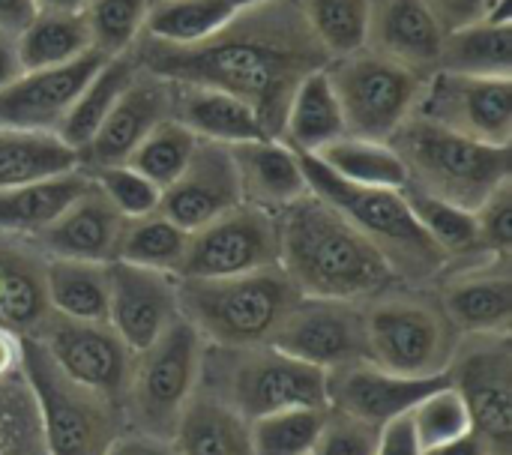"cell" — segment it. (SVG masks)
<instances>
[{"label":"cell","instance_id":"6da1fadb","mask_svg":"<svg viewBox=\"0 0 512 455\" xmlns=\"http://www.w3.org/2000/svg\"><path fill=\"white\" fill-rule=\"evenodd\" d=\"M138 60L162 81L240 96L255 108L270 138L282 135V120L300 78L330 63L294 0H270L240 12L228 27L195 45L147 39Z\"/></svg>","mask_w":512,"mask_h":455},{"label":"cell","instance_id":"7a4b0ae2","mask_svg":"<svg viewBox=\"0 0 512 455\" xmlns=\"http://www.w3.org/2000/svg\"><path fill=\"white\" fill-rule=\"evenodd\" d=\"M273 216L279 267L300 297L360 303L396 282L384 252L318 195L306 192Z\"/></svg>","mask_w":512,"mask_h":455},{"label":"cell","instance_id":"3957f363","mask_svg":"<svg viewBox=\"0 0 512 455\" xmlns=\"http://www.w3.org/2000/svg\"><path fill=\"white\" fill-rule=\"evenodd\" d=\"M177 297L180 315L207 345L255 348L270 345L300 291L282 267H267L228 279H180Z\"/></svg>","mask_w":512,"mask_h":455},{"label":"cell","instance_id":"277c9868","mask_svg":"<svg viewBox=\"0 0 512 455\" xmlns=\"http://www.w3.org/2000/svg\"><path fill=\"white\" fill-rule=\"evenodd\" d=\"M417 177L420 189L477 210L498 186L510 183V147L486 144L411 114L387 141Z\"/></svg>","mask_w":512,"mask_h":455},{"label":"cell","instance_id":"5b68a950","mask_svg":"<svg viewBox=\"0 0 512 455\" xmlns=\"http://www.w3.org/2000/svg\"><path fill=\"white\" fill-rule=\"evenodd\" d=\"M201 387L219 393L237 414L258 420L276 411H327V372L282 354L273 345L204 348Z\"/></svg>","mask_w":512,"mask_h":455},{"label":"cell","instance_id":"8992f818","mask_svg":"<svg viewBox=\"0 0 512 455\" xmlns=\"http://www.w3.org/2000/svg\"><path fill=\"white\" fill-rule=\"evenodd\" d=\"M309 192L339 210L360 234H366L396 273H432L444 264V255L417 225L405 189L360 186L333 174L315 153H300Z\"/></svg>","mask_w":512,"mask_h":455},{"label":"cell","instance_id":"52a82bcc","mask_svg":"<svg viewBox=\"0 0 512 455\" xmlns=\"http://www.w3.org/2000/svg\"><path fill=\"white\" fill-rule=\"evenodd\" d=\"M18 372L36 411L45 455H102L117 435V402L72 381L33 336H21Z\"/></svg>","mask_w":512,"mask_h":455},{"label":"cell","instance_id":"ba28073f","mask_svg":"<svg viewBox=\"0 0 512 455\" xmlns=\"http://www.w3.org/2000/svg\"><path fill=\"white\" fill-rule=\"evenodd\" d=\"M204 348L201 333L180 315L153 345L135 351L120 399L135 432L174 438L177 420L201 384Z\"/></svg>","mask_w":512,"mask_h":455},{"label":"cell","instance_id":"9c48e42d","mask_svg":"<svg viewBox=\"0 0 512 455\" xmlns=\"http://www.w3.org/2000/svg\"><path fill=\"white\" fill-rule=\"evenodd\" d=\"M327 72L339 96L348 135L369 141H390L393 132L414 114L423 90L417 69L378 51L339 57Z\"/></svg>","mask_w":512,"mask_h":455},{"label":"cell","instance_id":"30bf717a","mask_svg":"<svg viewBox=\"0 0 512 455\" xmlns=\"http://www.w3.org/2000/svg\"><path fill=\"white\" fill-rule=\"evenodd\" d=\"M363 333L366 360L405 378L444 375L459 342L453 339L456 330L438 309L402 297L375 300L363 309Z\"/></svg>","mask_w":512,"mask_h":455},{"label":"cell","instance_id":"8fae6325","mask_svg":"<svg viewBox=\"0 0 512 455\" xmlns=\"http://www.w3.org/2000/svg\"><path fill=\"white\" fill-rule=\"evenodd\" d=\"M279 267L276 216L237 204L189 234L177 279H228Z\"/></svg>","mask_w":512,"mask_h":455},{"label":"cell","instance_id":"7c38bea8","mask_svg":"<svg viewBox=\"0 0 512 455\" xmlns=\"http://www.w3.org/2000/svg\"><path fill=\"white\" fill-rule=\"evenodd\" d=\"M450 387L462 396L471 429L512 455V348L504 336H465L447 366Z\"/></svg>","mask_w":512,"mask_h":455},{"label":"cell","instance_id":"4fadbf2b","mask_svg":"<svg viewBox=\"0 0 512 455\" xmlns=\"http://www.w3.org/2000/svg\"><path fill=\"white\" fill-rule=\"evenodd\" d=\"M30 336L72 381L120 405L135 351L108 327V321H72L48 312V318Z\"/></svg>","mask_w":512,"mask_h":455},{"label":"cell","instance_id":"5bb4252c","mask_svg":"<svg viewBox=\"0 0 512 455\" xmlns=\"http://www.w3.org/2000/svg\"><path fill=\"white\" fill-rule=\"evenodd\" d=\"M414 114L456 129L468 138L510 147L512 141V78L510 75H459L438 72L420 90Z\"/></svg>","mask_w":512,"mask_h":455},{"label":"cell","instance_id":"9a60e30c","mask_svg":"<svg viewBox=\"0 0 512 455\" xmlns=\"http://www.w3.org/2000/svg\"><path fill=\"white\" fill-rule=\"evenodd\" d=\"M282 354L321 372H336L366 360L363 309L345 300L300 297L270 339Z\"/></svg>","mask_w":512,"mask_h":455},{"label":"cell","instance_id":"2e32d148","mask_svg":"<svg viewBox=\"0 0 512 455\" xmlns=\"http://www.w3.org/2000/svg\"><path fill=\"white\" fill-rule=\"evenodd\" d=\"M180 279L162 270L111 261L108 264V327L132 348L144 351L180 318Z\"/></svg>","mask_w":512,"mask_h":455},{"label":"cell","instance_id":"e0dca14e","mask_svg":"<svg viewBox=\"0 0 512 455\" xmlns=\"http://www.w3.org/2000/svg\"><path fill=\"white\" fill-rule=\"evenodd\" d=\"M237 204H243V192L228 144L198 141L186 171L162 189L159 213L192 234Z\"/></svg>","mask_w":512,"mask_h":455},{"label":"cell","instance_id":"ac0fdd59","mask_svg":"<svg viewBox=\"0 0 512 455\" xmlns=\"http://www.w3.org/2000/svg\"><path fill=\"white\" fill-rule=\"evenodd\" d=\"M102 63L105 57L90 48L87 54L60 66L24 69L0 90V126L57 132L69 105Z\"/></svg>","mask_w":512,"mask_h":455},{"label":"cell","instance_id":"d6986e66","mask_svg":"<svg viewBox=\"0 0 512 455\" xmlns=\"http://www.w3.org/2000/svg\"><path fill=\"white\" fill-rule=\"evenodd\" d=\"M441 384H447V372L435 378H405L363 360L327 375V402L333 411L384 429L387 423L405 417L426 393L438 390Z\"/></svg>","mask_w":512,"mask_h":455},{"label":"cell","instance_id":"ffe728a7","mask_svg":"<svg viewBox=\"0 0 512 455\" xmlns=\"http://www.w3.org/2000/svg\"><path fill=\"white\" fill-rule=\"evenodd\" d=\"M171 114H174V87L156 75H150L147 81L135 78L120 93V99L114 102L96 135L81 150L84 168L123 165L135 153V147Z\"/></svg>","mask_w":512,"mask_h":455},{"label":"cell","instance_id":"44dd1931","mask_svg":"<svg viewBox=\"0 0 512 455\" xmlns=\"http://www.w3.org/2000/svg\"><path fill=\"white\" fill-rule=\"evenodd\" d=\"M120 231L123 216L90 180L87 189L39 234V243L51 258L111 264L117 258Z\"/></svg>","mask_w":512,"mask_h":455},{"label":"cell","instance_id":"7402d4cb","mask_svg":"<svg viewBox=\"0 0 512 455\" xmlns=\"http://www.w3.org/2000/svg\"><path fill=\"white\" fill-rule=\"evenodd\" d=\"M228 150L240 177L243 204L276 213L309 192L306 174L300 168V153L282 138L240 141L228 144Z\"/></svg>","mask_w":512,"mask_h":455},{"label":"cell","instance_id":"603a6c76","mask_svg":"<svg viewBox=\"0 0 512 455\" xmlns=\"http://www.w3.org/2000/svg\"><path fill=\"white\" fill-rule=\"evenodd\" d=\"M510 258H495L489 270L462 273L444 288V318L462 336H504L512 321Z\"/></svg>","mask_w":512,"mask_h":455},{"label":"cell","instance_id":"cb8c5ba5","mask_svg":"<svg viewBox=\"0 0 512 455\" xmlns=\"http://www.w3.org/2000/svg\"><path fill=\"white\" fill-rule=\"evenodd\" d=\"M369 39L378 54L411 69L438 66L444 27L423 0H372Z\"/></svg>","mask_w":512,"mask_h":455},{"label":"cell","instance_id":"d4e9b609","mask_svg":"<svg viewBox=\"0 0 512 455\" xmlns=\"http://www.w3.org/2000/svg\"><path fill=\"white\" fill-rule=\"evenodd\" d=\"M171 84V81H168ZM174 120L189 126L201 141L240 144L255 138H270L261 117L249 102L234 93L201 87V84H174Z\"/></svg>","mask_w":512,"mask_h":455},{"label":"cell","instance_id":"484cf974","mask_svg":"<svg viewBox=\"0 0 512 455\" xmlns=\"http://www.w3.org/2000/svg\"><path fill=\"white\" fill-rule=\"evenodd\" d=\"M438 66L459 75H512V27L507 0H489V12L447 30Z\"/></svg>","mask_w":512,"mask_h":455},{"label":"cell","instance_id":"4316f807","mask_svg":"<svg viewBox=\"0 0 512 455\" xmlns=\"http://www.w3.org/2000/svg\"><path fill=\"white\" fill-rule=\"evenodd\" d=\"M171 441L180 455H252L249 420L201 384L186 402Z\"/></svg>","mask_w":512,"mask_h":455},{"label":"cell","instance_id":"83f0119b","mask_svg":"<svg viewBox=\"0 0 512 455\" xmlns=\"http://www.w3.org/2000/svg\"><path fill=\"white\" fill-rule=\"evenodd\" d=\"M345 135H348L345 114H342L327 66L300 78V84L291 93L279 138L297 153H318Z\"/></svg>","mask_w":512,"mask_h":455},{"label":"cell","instance_id":"f1b7e54d","mask_svg":"<svg viewBox=\"0 0 512 455\" xmlns=\"http://www.w3.org/2000/svg\"><path fill=\"white\" fill-rule=\"evenodd\" d=\"M90 177L75 168L57 177L0 189V234L39 237L84 189Z\"/></svg>","mask_w":512,"mask_h":455},{"label":"cell","instance_id":"f546056e","mask_svg":"<svg viewBox=\"0 0 512 455\" xmlns=\"http://www.w3.org/2000/svg\"><path fill=\"white\" fill-rule=\"evenodd\" d=\"M81 168V156L57 132L0 126V189Z\"/></svg>","mask_w":512,"mask_h":455},{"label":"cell","instance_id":"4dcf8cb0","mask_svg":"<svg viewBox=\"0 0 512 455\" xmlns=\"http://www.w3.org/2000/svg\"><path fill=\"white\" fill-rule=\"evenodd\" d=\"M135 60L126 54L117 57H105V63L90 75V81L81 87V93L75 96V102L69 105L66 117L57 126V135L78 150L87 147V141L96 135V129L102 126V120L108 117V111L114 108V102L120 99V93L135 81Z\"/></svg>","mask_w":512,"mask_h":455},{"label":"cell","instance_id":"1f68e13d","mask_svg":"<svg viewBox=\"0 0 512 455\" xmlns=\"http://www.w3.org/2000/svg\"><path fill=\"white\" fill-rule=\"evenodd\" d=\"M42 273L51 312L72 321H108V264L51 258Z\"/></svg>","mask_w":512,"mask_h":455},{"label":"cell","instance_id":"d6a6232c","mask_svg":"<svg viewBox=\"0 0 512 455\" xmlns=\"http://www.w3.org/2000/svg\"><path fill=\"white\" fill-rule=\"evenodd\" d=\"M21 69H45L69 63L90 51V30L81 12L36 9V15L15 36Z\"/></svg>","mask_w":512,"mask_h":455},{"label":"cell","instance_id":"836d02e7","mask_svg":"<svg viewBox=\"0 0 512 455\" xmlns=\"http://www.w3.org/2000/svg\"><path fill=\"white\" fill-rule=\"evenodd\" d=\"M315 156L348 183L384 186V189H408L411 186V174H408L402 156L387 141L345 135V138L327 144L324 150H318Z\"/></svg>","mask_w":512,"mask_h":455},{"label":"cell","instance_id":"e575fe53","mask_svg":"<svg viewBox=\"0 0 512 455\" xmlns=\"http://www.w3.org/2000/svg\"><path fill=\"white\" fill-rule=\"evenodd\" d=\"M48 312L42 264L21 252H0V324L18 336H30Z\"/></svg>","mask_w":512,"mask_h":455},{"label":"cell","instance_id":"d590c367","mask_svg":"<svg viewBox=\"0 0 512 455\" xmlns=\"http://www.w3.org/2000/svg\"><path fill=\"white\" fill-rule=\"evenodd\" d=\"M237 15L228 0H156L150 3L144 30L156 42L195 45L228 27Z\"/></svg>","mask_w":512,"mask_h":455},{"label":"cell","instance_id":"8d00e7d4","mask_svg":"<svg viewBox=\"0 0 512 455\" xmlns=\"http://www.w3.org/2000/svg\"><path fill=\"white\" fill-rule=\"evenodd\" d=\"M186 243H189V231L177 228L168 216L156 210L138 219H123L114 261H126V264L177 276L183 255H186Z\"/></svg>","mask_w":512,"mask_h":455},{"label":"cell","instance_id":"74e56055","mask_svg":"<svg viewBox=\"0 0 512 455\" xmlns=\"http://www.w3.org/2000/svg\"><path fill=\"white\" fill-rule=\"evenodd\" d=\"M300 9L330 60L357 54L369 42L372 0H303Z\"/></svg>","mask_w":512,"mask_h":455},{"label":"cell","instance_id":"f35d334b","mask_svg":"<svg viewBox=\"0 0 512 455\" xmlns=\"http://www.w3.org/2000/svg\"><path fill=\"white\" fill-rule=\"evenodd\" d=\"M408 207L417 219V225L426 231V237L435 243V249L450 258V255H471L477 249V216L474 210L447 201L441 195H432L420 186L405 189Z\"/></svg>","mask_w":512,"mask_h":455},{"label":"cell","instance_id":"ab89813d","mask_svg":"<svg viewBox=\"0 0 512 455\" xmlns=\"http://www.w3.org/2000/svg\"><path fill=\"white\" fill-rule=\"evenodd\" d=\"M198 141L201 138L189 126L168 117L135 147V153L126 159V165H132L147 180H153L159 189H165L186 171V165L195 156Z\"/></svg>","mask_w":512,"mask_h":455},{"label":"cell","instance_id":"60d3db41","mask_svg":"<svg viewBox=\"0 0 512 455\" xmlns=\"http://www.w3.org/2000/svg\"><path fill=\"white\" fill-rule=\"evenodd\" d=\"M150 0H84V21L90 30V48L102 57L126 54L144 24H147Z\"/></svg>","mask_w":512,"mask_h":455},{"label":"cell","instance_id":"b9f144b4","mask_svg":"<svg viewBox=\"0 0 512 455\" xmlns=\"http://www.w3.org/2000/svg\"><path fill=\"white\" fill-rule=\"evenodd\" d=\"M327 411L291 408L249 420L252 455H312Z\"/></svg>","mask_w":512,"mask_h":455},{"label":"cell","instance_id":"7bdbcfd3","mask_svg":"<svg viewBox=\"0 0 512 455\" xmlns=\"http://www.w3.org/2000/svg\"><path fill=\"white\" fill-rule=\"evenodd\" d=\"M408 423H411V432H414L420 450L438 447L444 441H453V438L471 432L468 408H465L462 396L450 387V381L441 384L438 390L426 393L408 411Z\"/></svg>","mask_w":512,"mask_h":455},{"label":"cell","instance_id":"ee69618b","mask_svg":"<svg viewBox=\"0 0 512 455\" xmlns=\"http://www.w3.org/2000/svg\"><path fill=\"white\" fill-rule=\"evenodd\" d=\"M84 174L102 189V195L111 201V207L123 216V219H138L147 213L159 210V198L162 189L147 180L141 171H135L132 165H99V168H84Z\"/></svg>","mask_w":512,"mask_h":455},{"label":"cell","instance_id":"f6af8a7d","mask_svg":"<svg viewBox=\"0 0 512 455\" xmlns=\"http://www.w3.org/2000/svg\"><path fill=\"white\" fill-rule=\"evenodd\" d=\"M6 381H0V455H45L42 444L33 447V441H42V435L27 387L21 399L6 396Z\"/></svg>","mask_w":512,"mask_h":455},{"label":"cell","instance_id":"bcb514c9","mask_svg":"<svg viewBox=\"0 0 512 455\" xmlns=\"http://www.w3.org/2000/svg\"><path fill=\"white\" fill-rule=\"evenodd\" d=\"M381 429L327 408L312 455H375Z\"/></svg>","mask_w":512,"mask_h":455},{"label":"cell","instance_id":"7dc6e473","mask_svg":"<svg viewBox=\"0 0 512 455\" xmlns=\"http://www.w3.org/2000/svg\"><path fill=\"white\" fill-rule=\"evenodd\" d=\"M477 249L489 258H510L512 249V180L498 186L477 210Z\"/></svg>","mask_w":512,"mask_h":455},{"label":"cell","instance_id":"c3c4849f","mask_svg":"<svg viewBox=\"0 0 512 455\" xmlns=\"http://www.w3.org/2000/svg\"><path fill=\"white\" fill-rule=\"evenodd\" d=\"M102 455H180L171 438H156L147 432H117Z\"/></svg>","mask_w":512,"mask_h":455},{"label":"cell","instance_id":"681fc988","mask_svg":"<svg viewBox=\"0 0 512 455\" xmlns=\"http://www.w3.org/2000/svg\"><path fill=\"white\" fill-rule=\"evenodd\" d=\"M423 3L435 12L444 33L465 27V24H471L489 12V0H423Z\"/></svg>","mask_w":512,"mask_h":455},{"label":"cell","instance_id":"f907efd6","mask_svg":"<svg viewBox=\"0 0 512 455\" xmlns=\"http://www.w3.org/2000/svg\"><path fill=\"white\" fill-rule=\"evenodd\" d=\"M375 455H423V450L417 447V438L411 432V423H408V414L387 423L381 429V438H378V453Z\"/></svg>","mask_w":512,"mask_h":455},{"label":"cell","instance_id":"816d5d0a","mask_svg":"<svg viewBox=\"0 0 512 455\" xmlns=\"http://www.w3.org/2000/svg\"><path fill=\"white\" fill-rule=\"evenodd\" d=\"M423 455H504L492 441H486L483 435H477L474 429L453 438V441H444L438 447H429L423 450Z\"/></svg>","mask_w":512,"mask_h":455},{"label":"cell","instance_id":"f5cc1de1","mask_svg":"<svg viewBox=\"0 0 512 455\" xmlns=\"http://www.w3.org/2000/svg\"><path fill=\"white\" fill-rule=\"evenodd\" d=\"M36 15V0H0V33L18 36Z\"/></svg>","mask_w":512,"mask_h":455},{"label":"cell","instance_id":"db71d44e","mask_svg":"<svg viewBox=\"0 0 512 455\" xmlns=\"http://www.w3.org/2000/svg\"><path fill=\"white\" fill-rule=\"evenodd\" d=\"M21 369V336L0 324V381L15 378Z\"/></svg>","mask_w":512,"mask_h":455},{"label":"cell","instance_id":"11a10c76","mask_svg":"<svg viewBox=\"0 0 512 455\" xmlns=\"http://www.w3.org/2000/svg\"><path fill=\"white\" fill-rule=\"evenodd\" d=\"M21 60H18V48H15V36L0 33V90L6 84H12L21 75Z\"/></svg>","mask_w":512,"mask_h":455},{"label":"cell","instance_id":"9f6ffc18","mask_svg":"<svg viewBox=\"0 0 512 455\" xmlns=\"http://www.w3.org/2000/svg\"><path fill=\"white\" fill-rule=\"evenodd\" d=\"M36 9H51V12H81L84 0H36Z\"/></svg>","mask_w":512,"mask_h":455},{"label":"cell","instance_id":"6f0895ef","mask_svg":"<svg viewBox=\"0 0 512 455\" xmlns=\"http://www.w3.org/2000/svg\"><path fill=\"white\" fill-rule=\"evenodd\" d=\"M237 12H249V9H258V6H264V3H270V0H228Z\"/></svg>","mask_w":512,"mask_h":455}]
</instances>
